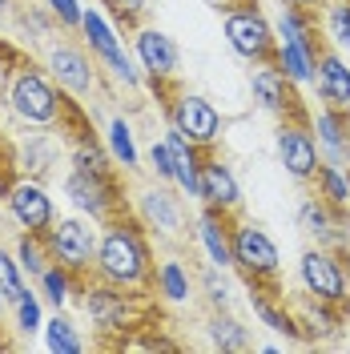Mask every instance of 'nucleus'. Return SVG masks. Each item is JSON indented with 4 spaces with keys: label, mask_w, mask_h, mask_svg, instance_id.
Returning <instances> with one entry per match:
<instances>
[{
    "label": "nucleus",
    "mask_w": 350,
    "mask_h": 354,
    "mask_svg": "<svg viewBox=\"0 0 350 354\" xmlns=\"http://www.w3.org/2000/svg\"><path fill=\"white\" fill-rule=\"evenodd\" d=\"M93 278L113 282L129 294H157V258L149 245V230L137 214H117L101 221L97 238V258H93Z\"/></svg>",
    "instance_id": "1"
},
{
    "label": "nucleus",
    "mask_w": 350,
    "mask_h": 354,
    "mask_svg": "<svg viewBox=\"0 0 350 354\" xmlns=\"http://www.w3.org/2000/svg\"><path fill=\"white\" fill-rule=\"evenodd\" d=\"M0 97H4V109L12 113L24 129H61L68 93L48 77V68L41 61L17 57L4 73Z\"/></svg>",
    "instance_id": "2"
},
{
    "label": "nucleus",
    "mask_w": 350,
    "mask_h": 354,
    "mask_svg": "<svg viewBox=\"0 0 350 354\" xmlns=\"http://www.w3.org/2000/svg\"><path fill=\"white\" fill-rule=\"evenodd\" d=\"M41 65L48 68V77L65 88L68 97H77V101H89V97H97V93L105 88V68H101V61L89 53L85 41L53 37V41L44 44Z\"/></svg>",
    "instance_id": "3"
},
{
    "label": "nucleus",
    "mask_w": 350,
    "mask_h": 354,
    "mask_svg": "<svg viewBox=\"0 0 350 354\" xmlns=\"http://www.w3.org/2000/svg\"><path fill=\"white\" fill-rule=\"evenodd\" d=\"M221 32H225V44L246 65H266L278 53L274 21L258 8V0H238L230 8H221Z\"/></svg>",
    "instance_id": "4"
},
{
    "label": "nucleus",
    "mask_w": 350,
    "mask_h": 354,
    "mask_svg": "<svg viewBox=\"0 0 350 354\" xmlns=\"http://www.w3.org/2000/svg\"><path fill=\"white\" fill-rule=\"evenodd\" d=\"M77 294H81V310H85V318L97 326V330H141L145 326V318H141V294H129V290L113 286V282H101V278H81V286H77Z\"/></svg>",
    "instance_id": "5"
},
{
    "label": "nucleus",
    "mask_w": 350,
    "mask_h": 354,
    "mask_svg": "<svg viewBox=\"0 0 350 354\" xmlns=\"http://www.w3.org/2000/svg\"><path fill=\"white\" fill-rule=\"evenodd\" d=\"M230 245H234V270L246 278V286H278L282 258H278V245H274V238L262 225L234 218Z\"/></svg>",
    "instance_id": "6"
},
{
    "label": "nucleus",
    "mask_w": 350,
    "mask_h": 354,
    "mask_svg": "<svg viewBox=\"0 0 350 354\" xmlns=\"http://www.w3.org/2000/svg\"><path fill=\"white\" fill-rule=\"evenodd\" d=\"M347 250H330V245H310L298 258V282L310 298L330 302V306L350 310V270H347Z\"/></svg>",
    "instance_id": "7"
},
{
    "label": "nucleus",
    "mask_w": 350,
    "mask_h": 354,
    "mask_svg": "<svg viewBox=\"0 0 350 354\" xmlns=\"http://www.w3.org/2000/svg\"><path fill=\"white\" fill-rule=\"evenodd\" d=\"M65 198L93 221H109V218H117V214H129V194H125L121 174H85V169H68Z\"/></svg>",
    "instance_id": "8"
},
{
    "label": "nucleus",
    "mask_w": 350,
    "mask_h": 354,
    "mask_svg": "<svg viewBox=\"0 0 350 354\" xmlns=\"http://www.w3.org/2000/svg\"><path fill=\"white\" fill-rule=\"evenodd\" d=\"M133 57H137V68L149 77V88L157 97H174L177 88V68H181V53H177L174 37H165L154 24H141L133 28Z\"/></svg>",
    "instance_id": "9"
},
{
    "label": "nucleus",
    "mask_w": 350,
    "mask_h": 354,
    "mask_svg": "<svg viewBox=\"0 0 350 354\" xmlns=\"http://www.w3.org/2000/svg\"><path fill=\"white\" fill-rule=\"evenodd\" d=\"M77 32H81V41L89 44V53L101 61L105 77H113L117 85H125L129 93L141 85V68H133V57L125 53L117 28H113L97 8H85V12H81V28H77Z\"/></svg>",
    "instance_id": "10"
},
{
    "label": "nucleus",
    "mask_w": 350,
    "mask_h": 354,
    "mask_svg": "<svg viewBox=\"0 0 350 354\" xmlns=\"http://www.w3.org/2000/svg\"><path fill=\"white\" fill-rule=\"evenodd\" d=\"M165 117H169L174 129H181L190 141H194L201 153H214L218 141H221V133H225L221 113L214 109V101H205L201 93H185V88H177L174 97L165 101Z\"/></svg>",
    "instance_id": "11"
},
{
    "label": "nucleus",
    "mask_w": 350,
    "mask_h": 354,
    "mask_svg": "<svg viewBox=\"0 0 350 354\" xmlns=\"http://www.w3.org/2000/svg\"><path fill=\"white\" fill-rule=\"evenodd\" d=\"M250 93H254L258 109H266L270 117H278V121H302V125H314L310 109L302 105V97H298V85H294V81H290V77H286L274 61L254 65V73H250Z\"/></svg>",
    "instance_id": "12"
},
{
    "label": "nucleus",
    "mask_w": 350,
    "mask_h": 354,
    "mask_svg": "<svg viewBox=\"0 0 350 354\" xmlns=\"http://www.w3.org/2000/svg\"><path fill=\"white\" fill-rule=\"evenodd\" d=\"M97 238H101V230H93L85 218H57L48 225V234H44L53 262L68 266L77 278H89V274H93Z\"/></svg>",
    "instance_id": "13"
},
{
    "label": "nucleus",
    "mask_w": 350,
    "mask_h": 354,
    "mask_svg": "<svg viewBox=\"0 0 350 354\" xmlns=\"http://www.w3.org/2000/svg\"><path fill=\"white\" fill-rule=\"evenodd\" d=\"M181 189L177 185H165V181H154V185H145L141 194H137V218L141 225L157 234V238H165V242H181L185 238V205H181Z\"/></svg>",
    "instance_id": "14"
},
{
    "label": "nucleus",
    "mask_w": 350,
    "mask_h": 354,
    "mask_svg": "<svg viewBox=\"0 0 350 354\" xmlns=\"http://www.w3.org/2000/svg\"><path fill=\"white\" fill-rule=\"evenodd\" d=\"M274 149H278V161L282 169L298 185H310L318 165H322V153H318V137H314V125H302V121H278V133H274Z\"/></svg>",
    "instance_id": "15"
},
{
    "label": "nucleus",
    "mask_w": 350,
    "mask_h": 354,
    "mask_svg": "<svg viewBox=\"0 0 350 354\" xmlns=\"http://www.w3.org/2000/svg\"><path fill=\"white\" fill-rule=\"evenodd\" d=\"M4 205H8V218L28 234H48V225L57 221V205L48 198V189L28 174H21L4 189Z\"/></svg>",
    "instance_id": "16"
},
{
    "label": "nucleus",
    "mask_w": 350,
    "mask_h": 354,
    "mask_svg": "<svg viewBox=\"0 0 350 354\" xmlns=\"http://www.w3.org/2000/svg\"><path fill=\"white\" fill-rule=\"evenodd\" d=\"M347 218L350 214H338L330 209L326 201L310 189L306 198L298 201V230L306 234L314 245H330V250H347L350 238H347Z\"/></svg>",
    "instance_id": "17"
},
{
    "label": "nucleus",
    "mask_w": 350,
    "mask_h": 354,
    "mask_svg": "<svg viewBox=\"0 0 350 354\" xmlns=\"http://www.w3.org/2000/svg\"><path fill=\"white\" fill-rule=\"evenodd\" d=\"M197 201L210 205V209H221V214H238L241 209L238 177H234V169H230L218 153L201 157V194H197Z\"/></svg>",
    "instance_id": "18"
},
{
    "label": "nucleus",
    "mask_w": 350,
    "mask_h": 354,
    "mask_svg": "<svg viewBox=\"0 0 350 354\" xmlns=\"http://www.w3.org/2000/svg\"><path fill=\"white\" fill-rule=\"evenodd\" d=\"M234 218H238V214H221V209H210V205H205L194 221L197 242L205 250L210 266H218V270L234 266V245H230V225H234Z\"/></svg>",
    "instance_id": "19"
},
{
    "label": "nucleus",
    "mask_w": 350,
    "mask_h": 354,
    "mask_svg": "<svg viewBox=\"0 0 350 354\" xmlns=\"http://www.w3.org/2000/svg\"><path fill=\"white\" fill-rule=\"evenodd\" d=\"M314 88L322 97V105H338V109H350V65L342 61L338 48H326L318 53V68H314Z\"/></svg>",
    "instance_id": "20"
},
{
    "label": "nucleus",
    "mask_w": 350,
    "mask_h": 354,
    "mask_svg": "<svg viewBox=\"0 0 350 354\" xmlns=\"http://www.w3.org/2000/svg\"><path fill=\"white\" fill-rule=\"evenodd\" d=\"M314 133H318V149L326 153V161L350 165V109L322 105L314 117Z\"/></svg>",
    "instance_id": "21"
},
{
    "label": "nucleus",
    "mask_w": 350,
    "mask_h": 354,
    "mask_svg": "<svg viewBox=\"0 0 350 354\" xmlns=\"http://www.w3.org/2000/svg\"><path fill=\"white\" fill-rule=\"evenodd\" d=\"M165 141H169V149H174V185L185 198H197V194H201V157L205 153H201L181 129H174V125L165 129Z\"/></svg>",
    "instance_id": "22"
},
{
    "label": "nucleus",
    "mask_w": 350,
    "mask_h": 354,
    "mask_svg": "<svg viewBox=\"0 0 350 354\" xmlns=\"http://www.w3.org/2000/svg\"><path fill=\"white\" fill-rule=\"evenodd\" d=\"M250 306H254V314L262 318L270 330L286 334V338H302V326H298V314H290L286 310V294L278 286H250Z\"/></svg>",
    "instance_id": "23"
},
{
    "label": "nucleus",
    "mask_w": 350,
    "mask_h": 354,
    "mask_svg": "<svg viewBox=\"0 0 350 354\" xmlns=\"http://www.w3.org/2000/svg\"><path fill=\"white\" fill-rule=\"evenodd\" d=\"M310 189L326 201L330 209L350 214V174H347V165L322 157V165H318V174H314V181H310Z\"/></svg>",
    "instance_id": "24"
},
{
    "label": "nucleus",
    "mask_w": 350,
    "mask_h": 354,
    "mask_svg": "<svg viewBox=\"0 0 350 354\" xmlns=\"http://www.w3.org/2000/svg\"><path fill=\"white\" fill-rule=\"evenodd\" d=\"M274 65L282 68L294 85H314V68H318V53L302 48L298 41H278Z\"/></svg>",
    "instance_id": "25"
},
{
    "label": "nucleus",
    "mask_w": 350,
    "mask_h": 354,
    "mask_svg": "<svg viewBox=\"0 0 350 354\" xmlns=\"http://www.w3.org/2000/svg\"><path fill=\"white\" fill-rule=\"evenodd\" d=\"M210 346L221 354H230V351H250L254 346V338H250V330L241 326L234 314H225V310H214V318H210Z\"/></svg>",
    "instance_id": "26"
},
{
    "label": "nucleus",
    "mask_w": 350,
    "mask_h": 354,
    "mask_svg": "<svg viewBox=\"0 0 350 354\" xmlns=\"http://www.w3.org/2000/svg\"><path fill=\"white\" fill-rule=\"evenodd\" d=\"M157 298H165V302H190L194 298V278H190V270L181 266V258H165V262L157 266Z\"/></svg>",
    "instance_id": "27"
},
{
    "label": "nucleus",
    "mask_w": 350,
    "mask_h": 354,
    "mask_svg": "<svg viewBox=\"0 0 350 354\" xmlns=\"http://www.w3.org/2000/svg\"><path fill=\"white\" fill-rule=\"evenodd\" d=\"M53 133H57V129H41V133H33V137H28L21 161H17V165H21V174H28V177H37V181H41V177L48 174V165H57Z\"/></svg>",
    "instance_id": "28"
},
{
    "label": "nucleus",
    "mask_w": 350,
    "mask_h": 354,
    "mask_svg": "<svg viewBox=\"0 0 350 354\" xmlns=\"http://www.w3.org/2000/svg\"><path fill=\"white\" fill-rule=\"evenodd\" d=\"M37 282H41V294L48 298V306H57V310H65L68 298H73L77 286H81V278H77L68 266H61V262H48V270H44Z\"/></svg>",
    "instance_id": "29"
},
{
    "label": "nucleus",
    "mask_w": 350,
    "mask_h": 354,
    "mask_svg": "<svg viewBox=\"0 0 350 354\" xmlns=\"http://www.w3.org/2000/svg\"><path fill=\"white\" fill-rule=\"evenodd\" d=\"M17 262L28 278H41L48 262H53V254H48V242H44V234H28L21 230V238H17Z\"/></svg>",
    "instance_id": "30"
},
{
    "label": "nucleus",
    "mask_w": 350,
    "mask_h": 354,
    "mask_svg": "<svg viewBox=\"0 0 350 354\" xmlns=\"http://www.w3.org/2000/svg\"><path fill=\"white\" fill-rule=\"evenodd\" d=\"M44 351H53V354H81L85 351V338L77 334V326L68 322L61 310H57V318L44 322Z\"/></svg>",
    "instance_id": "31"
},
{
    "label": "nucleus",
    "mask_w": 350,
    "mask_h": 354,
    "mask_svg": "<svg viewBox=\"0 0 350 354\" xmlns=\"http://www.w3.org/2000/svg\"><path fill=\"white\" fill-rule=\"evenodd\" d=\"M109 153H113V161H117L125 174H137L141 153H137V145H133V129H129L125 117H113L109 121Z\"/></svg>",
    "instance_id": "32"
},
{
    "label": "nucleus",
    "mask_w": 350,
    "mask_h": 354,
    "mask_svg": "<svg viewBox=\"0 0 350 354\" xmlns=\"http://www.w3.org/2000/svg\"><path fill=\"white\" fill-rule=\"evenodd\" d=\"M322 32L334 48L350 53V0H326L322 4Z\"/></svg>",
    "instance_id": "33"
},
{
    "label": "nucleus",
    "mask_w": 350,
    "mask_h": 354,
    "mask_svg": "<svg viewBox=\"0 0 350 354\" xmlns=\"http://www.w3.org/2000/svg\"><path fill=\"white\" fill-rule=\"evenodd\" d=\"M24 290H28V282H24V270H21V262H17V254L0 250V294H4V302L17 306L24 298Z\"/></svg>",
    "instance_id": "34"
},
{
    "label": "nucleus",
    "mask_w": 350,
    "mask_h": 354,
    "mask_svg": "<svg viewBox=\"0 0 350 354\" xmlns=\"http://www.w3.org/2000/svg\"><path fill=\"white\" fill-rule=\"evenodd\" d=\"M101 4L109 8L113 21L121 24L125 32L141 28V24H145V17H149V0H101Z\"/></svg>",
    "instance_id": "35"
},
{
    "label": "nucleus",
    "mask_w": 350,
    "mask_h": 354,
    "mask_svg": "<svg viewBox=\"0 0 350 354\" xmlns=\"http://www.w3.org/2000/svg\"><path fill=\"white\" fill-rule=\"evenodd\" d=\"M12 314H17V330H21L24 338H33L37 330H44V322H41V298H37L33 290H24V298L12 306Z\"/></svg>",
    "instance_id": "36"
},
{
    "label": "nucleus",
    "mask_w": 350,
    "mask_h": 354,
    "mask_svg": "<svg viewBox=\"0 0 350 354\" xmlns=\"http://www.w3.org/2000/svg\"><path fill=\"white\" fill-rule=\"evenodd\" d=\"M149 165H154L157 181L174 185V149H169V141H165V137H154V145H149Z\"/></svg>",
    "instance_id": "37"
},
{
    "label": "nucleus",
    "mask_w": 350,
    "mask_h": 354,
    "mask_svg": "<svg viewBox=\"0 0 350 354\" xmlns=\"http://www.w3.org/2000/svg\"><path fill=\"white\" fill-rule=\"evenodd\" d=\"M201 286H205V298H210L214 310L230 306V286H225V278H221L218 266H205V270H201Z\"/></svg>",
    "instance_id": "38"
},
{
    "label": "nucleus",
    "mask_w": 350,
    "mask_h": 354,
    "mask_svg": "<svg viewBox=\"0 0 350 354\" xmlns=\"http://www.w3.org/2000/svg\"><path fill=\"white\" fill-rule=\"evenodd\" d=\"M44 8L57 17V24H61L65 32H77V28H81V12H85L81 0H44Z\"/></svg>",
    "instance_id": "39"
},
{
    "label": "nucleus",
    "mask_w": 350,
    "mask_h": 354,
    "mask_svg": "<svg viewBox=\"0 0 350 354\" xmlns=\"http://www.w3.org/2000/svg\"><path fill=\"white\" fill-rule=\"evenodd\" d=\"M137 346H145V351H177V342H174V338H165L161 330H157V334H149V338H141Z\"/></svg>",
    "instance_id": "40"
},
{
    "label": "nucleus",
    "mask_w": 350,
    "mask_h": 354,
    "mask_svg": "<svg viewBox=\"0 0 350 354\" xmlns=\"http://www.w3.org/2000/svg\"><path fill=\"white\" fill-rule=\"evenodd\" d=\"M282 4H298V8H322L326 0H282Z\"/></svg>",
    "instance_id": "41"
},
{
    "label": "nucleus",
    "mask_w": 350,
    "mask_h": 354,
    "mask_svg": "<svg viewBox=\"0 0 350 354\" xmlns=\"http://www.w3.org/2000/svg\"><path fill=\"white\" fill-rule=\"evenodd\" d=\"M0 17H12V0H0Z\"/></svg>",
    "instance_id": "42"
},
{
    "label": "nucleus",
    "mask_w": 350,
    "mask_h": 354,
    "mask_svg": "<svg viewBox=\"0 0 350 354\" xmlns=\"http://www.w3.org/2000/svg\"><path fill=\"white\" fill-rule=\"evenodd\" d=\"M8 346H12V342H8V338H4V330H0V351H8Z\"/></svg>",
    "instance_id": "43"
},
{
    "label": "nucleus",
    "mask_w": 350,
    "mask_h": 354,
    "mask_svg": "<svg viewBox=\"0 0 350 354\" xmlns=\"http://www.w3.org/2000/svg\"><path fill=\"white\" fill-rule=\"evenodd\" d=\"M214 4H218V8H230V4H238V0H214Z\"/></svg>",
    "instance_id": "44"
},
{
    "label": "nucleus",
    "mask_w": 350,
    "mask_h": 354,
    "mask_svg": "<svg viewBox=\"0 0 350 354\" xmlns=\"http://www.w3.org/2000/svg\"><path fill=\"white\" fill-rule=\"evenodd\" d=\"M4 310H8V302H4V294H0V318H4Z\"/></svg>",
    "instance_id": "45"
}]
</instances>
